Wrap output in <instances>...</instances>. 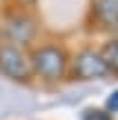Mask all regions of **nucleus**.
Listing matches in <instances>:
<instances>
[{"label":"nucleus","instance_id":"obj_1","mask_svg":"<svg viewBox=\"0 0 118 120\" xmlns=\"http://www.w3.org/2000/svg\"><path fill=\"white\" fill-rule=\"evenodd\" d=\"M31 71H36L45 80H60L67 73V53L60 47L53 45H45V47L36 49L31 56Z\"/></svg>","mask_w":118,"mask_h":120},{"label":"nucleus","instance_id":"obj_2","mask_svg":"<svg viewBox=\"0 0 118 120\" xmlns=\"http://www.w3.org/2000/svg\"><path fill=\"white\" fill-rule=\"evenodd\" d=\"M0 73L16 82H27L31 78V62L25 58L20 47L16 45L0 47Z\"/></svg>","mask_w":118,"mask_h":120},{"label":"nucleus","instance_id":"obj_3","mask_svg":"<svg viewBox=\"0 0 118 120\" xmlns=\"http://www.w3.org/2000/svg\"><path fill=\"white\" fill-rule=\"evenodd\" d=\"M74 76L78 80H96V78H105L109 73L105 60L100 58V53L94 51V49H85L80 51L74 60V67H71Z\"/></svg>","mask_w":118,"mask_h":120},{"label":"nucleus","instance_id":"obj_4","mask_svg":"<svg viewBox=\"0 0 118 120\" xmlns=\"http://www.w3.org/2000/svg\"><path fill=\"white\" fill-rule=\"evenodd\" d=\"M7 36L18 45H29L36 36V25L29 16L25 13H16L7 20Z\"/></svg>","mask_w":118,"mask_h":120},{"label":"nucleus","instance_id":"obj_5","mask_svg":"<svg viewBox=\"0 0 118 120\" xmlns=\"http://www.w3.org/2000/svg\"><path fill=\"white\" fill-rule=\"evenodd\" d=\"M96 20L105 27H118V0H96L94 2Z\"/></svg>","mask_w":118,"mask_h":120},{"label":"nucleus","instance_id":"obj_6","mask_svg":"<svg viewBox=\"0 0 118 120\" xmlns=\"http://www.w3.org/2000/svg\"><path fill=\"white\" fill-rule=\"evenodd\" d=\"M100 58L105 60L109 71H118V40H111V42H107L105 47H103Z\"/></svg>","mask_w":118,"mask_h":120},{"label":"nucleus","instance_id":"obj_7","mask_svg":"<svg viewBox=\"0 0 118 120\" xmlns=\"http://www.w3.org/2000/svg\"><path fill=\"white\" fill-rule=\"evenodd\" d=\"M83 120H111V113H107L105 109H85Z\"/></svg>","mask_w":118,"mask_h":120},{"label":"nucleus","instance_id":"obj_8","mask_svg":"<svg viewBox=\"0 0 118 120\" xmlns=\"http://www.w3.org/2000/svg\"><path fill=\"white\" fill-rule=\"evenodd\" d=\"M105 111H107V113H118V89L109 96V98H107V102H105Z\"/></svg>","mask_w":118,"mask_h":120}]
</instances>
